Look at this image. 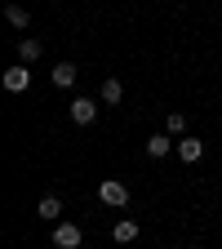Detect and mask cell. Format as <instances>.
Returning <instances> with one entry per match:
<instances>
[{"instance_id": "9", "label": "cell", "mask_w": 222, "mask_h": 249, "mask_svg": "<svg viewBox=\"0 0 222 249\" xmlns=\"http://www.w3.org/2000/svg\"><path fill=\"white\" fill-rule=\"evenodd\" d=\"M169 147H178V142H169V134H151L147 138V156H151V160H165Z\"/></svg>"}, {"instance_id": "8", "label": "cell", "mask_w": 222, "mask_h": 249, "mask_svg": "<svg viewBox=\"0 0 222 249\" xmlns=\"http://www.w3.org/2000/svg\"><path fill=\"white\" fill-rule=\"evenodd\" d=\"M178 156H182L187 165H196L200 156H205V142L200 138H178Z\"/></svg>"}, {"instance_id": "4", "label": "cell", "mask_w": 222, "mask_h": 249, "mask_svg": "<svg viewBox=\"0 0 222 249\" xmlns=\"http://www.w3.org/2000/svg\"><path fill=\"white\" fill-rule=\"evenodd\" d=\"M71 120L76 124H93L98 120V98H71Z\"/></svg>"}, {"instance_id": "7", "label": "cell", "mask_w": 222, "mask_h": 249, "mask_svg": "<svg viewBox=\"0 0 222 249\" xmlns=\"http://www.w3.org/2000/svg\"><path fill=\"white\" fill-rule=\"evenodd\" d=\"M40 53H45V45H40L36 36H22V40H18V62H27V67H31Z\"/></svg>"}, {"instance_id": "13", "label": "cell", "mask_w": 222, "mask_h": 249, "mask_svg": "<svg viewBox=\"0 0 222 249\" xmlns=\"http://www.w3.org/2000/svg\"><path fill=\"white\" fill-rule=\"evenodd\" d=\"M5 18H9V27H18V31H27V22H31V14L18 5V0H14V5H5Z\"/></svg>"}, {"instance_id": "3", "label": "cell", "mask_w": 222, "mask_h": 249, "mask_svg": "<svg viewBox=\"0 0 222 249\" xmlns=\"http://www.w3.org/2000/svg\"><path fill=\"white\" fill-rule=\"evenodd\" d=\"M5 89L9 93H27L31 89V67H27V62H18V67L5 71Z\"/></svg>"}, {"instance_id": "14", "label": "cell", "mask_w": 222, "mask_h": 249, "mask_svg": "<svg viewBox=\"0 0 222 249\" xmlns=\"http://www.w3.org/2000/svg\"><path fill=\"white\" fill-rule=\"evenodd\" d=\"M5 5H14V0H5Z\"/></svg>"}, {"instance_id": "2", "label": "cell", "mask_w": 222, "mask_h": 249, "mask_svg": "<svg viewBox=\"0 0 222 249\" xmlns=\"http://www.w3.org/2000/svg\"><path fill=\"white\" fill-rule=\"evenodd\" d=\"M80 240H85V231L76 227V223H53V249H80Z\"/></svg>"}, {"instance_id": "12", "label": "cell", "mask_w": 222, "mask_h": 249, "mask_svg": "<svg viewBox=\"0 0 222 249\" xmlns=\"http://www.w3.org/2000/svg\"><path fill=\"white\" fill-rule=\"evenodd\" d=\"M165 134H169V138H187V116H182V111H169V116H165Z\"/></svg>"}, {"instance_id": "11", "label": "cell", "mask_w": 222, "mask_h": 249, "mask_svg": "<svg viewBox=\"0 0 222 249\" xmlns=\"http://www.w3.org/2000/svg\"><path fill=\"white\" fill-rule=\"evenodd\" d=\"M98 98H102V103H107V107H116V103H120V98H124V85H120V80H116V76H111V80H102V89H98Z\"/></svg>"}, {"instance_id": "10", "label": "cell", "mask_w": 222, "mask_h": 249, "mask_svg": "<svg viewBox=\"0 0 222 249\" xmlns=\"http://www.w3.org/2000/svg\"><path fill=\"white\" fill-rule=\"evenodd\" d=\"M36 213L45 218V223H62V200H58V196H45V200L36 205Z\"/></svg>"}, {"instance_id": "5", "label": "cell", "mask_w": 222, "mask_h": 249, "mask_svg": "<svg viewBox=\"0 0 222 249\" xmlns=\"http://www.w3.org/2000/svg\"><path fill=\"white\" fill-rule=\"evenodd\" d=\"M138 236H142V227H138V218H120V223L111 227V240H116V245H134Z\"/></svg>"}, {"instance_id": "1", "label": "cell", "mask_w": 222, "mask_h": 249, "mask_svg": "<svg viewBox=\"0 0 222 249\" xmlns=\"http://www.w3.org/2000/svg\"><path fill=\"white\" fill-rule=\"evenodd\" d=\"M98 200L111 205V209H124V205H129V187H124L120 178H102L98 182Z\"/></svg>"}, {"instance_id": "6", "label": "cell", "mask_w": 222, "mask_h": 249, "mask_svg": "<svg viewBox=\"0 0 222 249\" xmlns=\"http://www.w3.org/2000/svg\"><path fill=\"white\" fill-rule=\"evenodd\" d=\"M76 76H80V71H76V62H58V67L49 71L53 89H71V85H76Z\"/></svg>"}]
</instances>
